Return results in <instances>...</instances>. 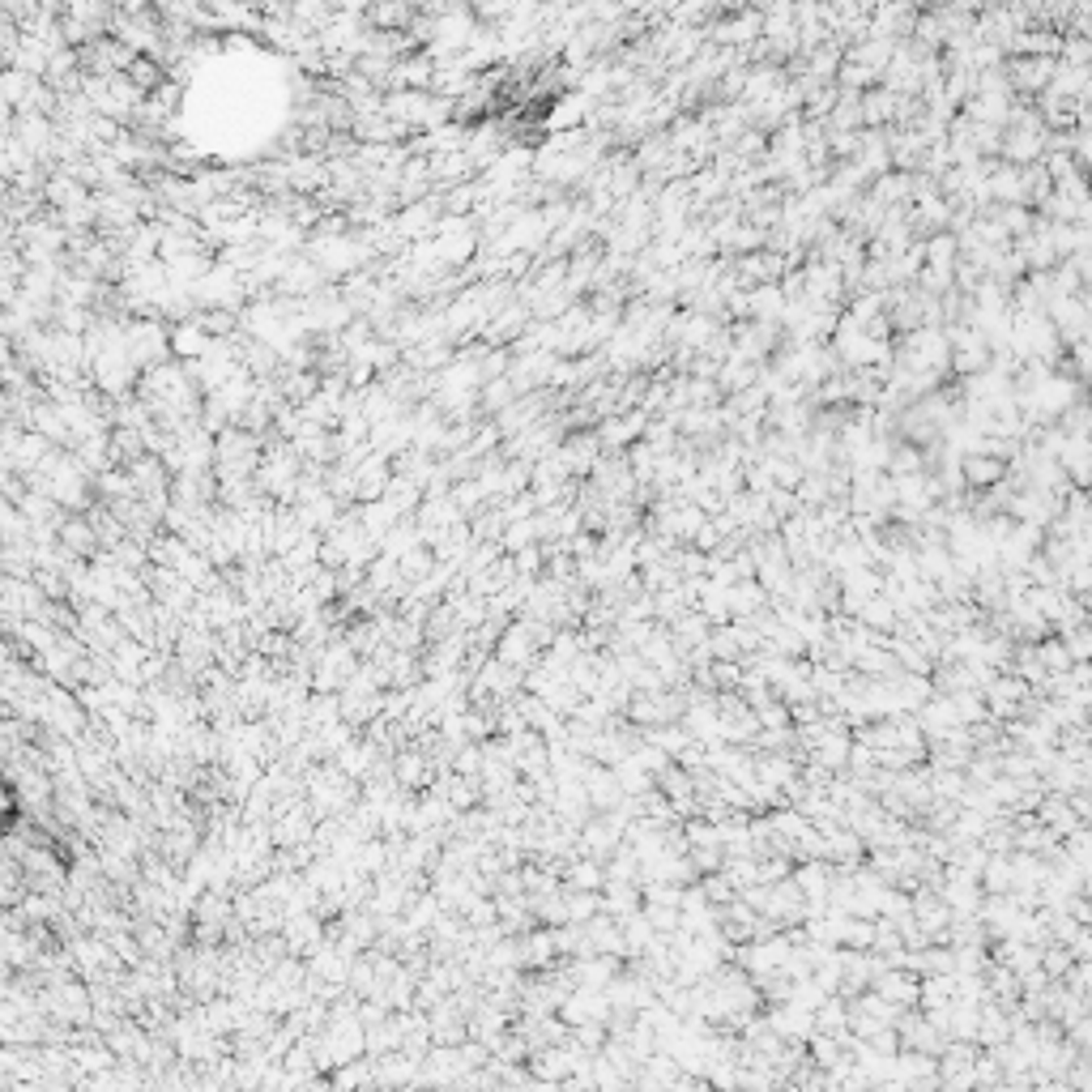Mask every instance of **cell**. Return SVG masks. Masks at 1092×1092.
I'll list each match as a JSON object with an SVG mask.
<instances>
[{"label": "cell", "instance_id": "obj_5", "mask_svg": "<svg viewBox=\"0 0 1092 1092\" xmlns=\"http://www.w3.org/2000/svg\"><path fill=\"white\" fill-rule=\"evenodd\" d=\"M0 321H5V312H0Z\"/></svg>", "mask_w": 1092, "mask_h": 1092}, {"label": "cell", "instance_id": "obj_2", "mask_svg": "<svg viewBox=\"0 0 1092 1092\" xmlns=\"http://www.w3.org/2000/svg\"><path fill=\"white\" fill-rule=\"evenodd\" d=\"M56 534H61V543H65L68 555H77V559H90L94 550L103 546L99 534H94V525H90V516H61Z\"/></svg>", "mask_w": 1092, "mask_h": 1092}, {"label": "cell", "instance_id": "obj_3", "mask_svg": "<svg viewBox=\"0 0 1092 1092\" xmlns=\"http://www.w3.org/2000/svg\"><path fill=\"white\" fill-rule=\"evenodd\" d=\"M167 350H171V355H180V359H201L205 350H209V337L201 333V328H197V321H180V325L171 328Z\"/></svg>", "mask_w": 1092, "mask_h": 1092}, {"label": "cell", "instance_id": "obj_1", "mask_svg": "<svg viewBox=\"0 0 1092 1092\" xmlns=\"http://www.w3.org/2000/svg\"><path fill=\"white\" fill-rule=\"evenodd\" d=\"M1007 474H1012V465L999 461V457H985V453H965L960 457V478L973 487V491H994L1007 483Z\"/></svg>", "mask_w": 1092, "mask_h": 1092}, {"label": "cell", "instance_id": "obj_4", "mask_svg": "<svg viewBox=\"0 0 1092 1092\" xmlns=\"http://www.w3.org/2000/svg\"><path fill=\"white\" fill-rule=\"evenodd\" d=\"M124 77L133 81V86L150 99V94H154V90L162 86V77H167V73H162V68H158L154 61H150V56H133V65L124 68Z\"/></svg>", "mask_w": 1092, "mask_h": 1092}]
</instances>
